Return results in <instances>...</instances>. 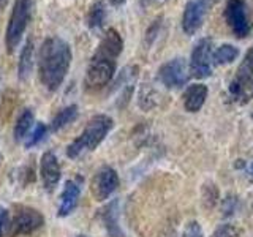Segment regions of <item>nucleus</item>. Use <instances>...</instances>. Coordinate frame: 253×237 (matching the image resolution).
I'll use <instances>...</instances> for the list:
<instances>
[{
  "label": "nucleus",
  "instance_id": "7ed1b4c3",
  "mask_svg": "<svg viewBox=\"0 0 253 237\" xmlns=\"http://www.w3.org/2000/svg\"><path fill=\"white\" fill-rule=\"evenodd\" d=\"M113 126L114 122L109 116L106 114L93 116L84 126L83 133L67 147V155L75 160V158H79L85 152H92V150H95L105 141L109 131L113 130Z\"/></svg>",
  "mask_w": 253,
  "mask_h": 237
},
{
  "label": "nucleus",
  "instance_id": "6ab92c4d",
  "mask_svg": "<svg viewBox=\"0 0 253 237\" xmlns=\"http://www.w3.org/2000/svg\"><path fill=\"white\" fill-rule=\"evenodd\" d=\"M76 117H78V106L76 105H70L67 108L60 109L59 113L55 114V117L52 118V122L49 125V131L55 133V131L62 130L63 126H67L68 123L76 120Z\"/></svg>",
  "mask_w": 253,
  "mask_h": 237
},
{
  "label": "nucleus",
  "instance_id": "a211bd4d",
  "mask_svg": "<svg viewBox=\"0 0 253 237\" xmlns=\"http://www.w3.org/2000/svg\"><path fill=\"white\" fill-rule=\"evenodd\" d=\"M106 5L103 0H97L89 6V11L85 14V26L90 30L101 29L106 21Z\"/></svg>",
  "mask_w": 253,
  "mask_h": 237
},
{
  "label": "nucleus",
  "instance_id": "9b49d317",
  "mask_svg": "<svg viewBox=\"0 0 253 237\" xmlns=\"http://www.w3.org/2000/svg\"><path fill=\"white\" fill-rule=\"evenodd\" d=\"M119 187V176L111 166H101L95 172L90 184V192L97 201H105Z\"/></svg>",
  "mask_w": 253,
  "mask_h": 237
},
{
  "label": "nucleus",
  "instance_id": "f8f14e48",
  "mask_svg": "<svg viewBox=\"0 0 253 237\" xmlns=\"http://www.w3.org/2000/svg\"><path fill=\"white\" fill-rule=\"evenodd\" d=\"M40 176H42V182L46 192H52L59 185L62 171L54 152H44L40 158Z\"/></svg>",
  "mask_w": 253,
  "mask_h": 237
},
{
  "label": "nucleus",
  "instance_id": "423d86ee",
  "mask_svg": "<svg viewBox=\"0 0 253 237\" xmlns=\"http://www.w3.org/2000/svg\"><path fill=\"white\" fill-rule=\"evenodd\" d=\"M44 225V217L42 212L34 207H21L14 213L13 218H8L5 237H16V236H29L38 231Z\"/></svg>",
  "mask_w": 253,
  "mask_h": 237
},
{
  "label": "nucleus",
  "instance_id": "b1692460",
  "mask_svg": "<svg viewBox=\"0 0 253 237\" xmlns=\"http://www.w3.org/2000/svg\"><path fill=\"white\" fill-rule=\"evenodd\" d=\"M211 237H239V229L231 223H223L212 233Z\"/></svg>",
  "mask_w": 253,
  "mask_h": 237
},
{
  "label": "nucleus",
  "instance_id": "f3484780",
  "mask_svg": "<svg viewBox=\"0 0 253 237\" xmlns=\"http://www.w3.org/2000/svg\"><path fill=\"white\" fill-rule=\"evenodd\" d=\"M34 120H35L34 111L30 108L22 109V113L18 116V118H16L14 130H13V136H14L16 142L26 141V138L29 136V133L32 130V126H34Z\"/></svg>",
  "mask_w": 253,
  "mask_h": 237
},
{
  "label": "nucleus",
  "instance_id": "9d476101",
  "mask_svg": "<svg viewBox=\"0 0 253 237\" xmlns=\"http://www.w3.org/2000/svg\"><path fill=\"white\" fill-rule=\"evenodd\" d=\"M158 79L168 89H180L188 81V68L182 57L165 62L158 70Z\"/></svg>",
  "mask_w": 253,
  "mask_h": 237
},
{
  "label": "nucleus",
  "instance_id": "4be33fe9",
  "mask_svg": "<svg viewBox=\"0 0 253 237\" xmlns=\"http://www.w3.org/2000/svg\"><path fill=\"white\" fill-rule=\"evenodd\" d=\"M203 198H204V205L208 209H212L215 207V204L218 202V198H220V193L217 187L212 184V182H208V184L203 185Z\"/></svg>",
  "mask_w": 253,
  "mask_h": 237
},
{
  "label": "nucleus",
  "instance_id": "2f4dec72",
  "mask_svg": "<svg viewBox=\"0 0 253 237\" xmlns=\"http://www.w3.org/2000/svg\"><path fill=\"white\" fill-rule=\"evenodd\" d=\"M252 118H253V111H252Z\"/></svg>",
  "mask_w": 253,
  "mask_h": 237
},
{
  "label": "nucleus",
  "instance_id": "39448f33",
  "mask_svg": "<svg viewBox=\"0 0 253 237\" xmlns=\"http://www.w3.org/2000/svg\"><path fill=\"white\" fill-rule=\"evenodd\" d=\"M229 97L239 105H247L253 100V46L245 52L228 87Z\"/></svg>",
  "mask_w": 253,
  "mask_h": 237
},
{
  "label": "nucleus",
  "instance_id": "dca6fc26",
  "mask_svg": "<svg viewBox=\"0 0 253 237\" xmlns=\"http://www.w3.org/2000/svg\"><path fill=\"white\" fill-rule=\"evenodd\" d=\"M209 90L204 84H192L187 87V90L184 92V108L188 113H198L206 103Z\"/></svg>",
  "mask_w": 253,
  "mask_h": 237
},
{
  "label": "nucleus",
  "instance_id": "20e7f679",
  "mask_svg": "<svg viewBox=\"0 0 253 237\" xmlns=\"http://www.w3.org/2000/svg\"><path fill=\"white\" fill-rule=\"evenodd\" d=\"M32 19V0H14L5 30V47L8 54L16 51Z\"/></svg>",
  "mask_w": 253,
  "mask_h": 237
},
{
  "label": "nucleus",
  "instance_id": "4468645a",
  "mask_svg": "<svg viewBox=\"0 0 253 237\" xmlns=\"http://www.w3.org/2000/svg\"><path fill=\"white\" fill-rule=\"evenodd\" d=\"M100 217L109 237H125L119 223V201H111L100 210Z\"/></svg>",
  "mask_w": 253,
  "mask_h": 237
},
{
  "label": "nucleus",
  "instance_id": "aec40b11",
  "mask_svg": "<svg viewBox=\"0 0 253 237\" xmlns=\"http://www.w3.org/2000/svg\"><path fill=\"white\" fill-rule=\"evenodd\" d=\"M239 49L233 44H221L218 46L212 54V62L213 65H228V63L234 62L239 57Z\"/></svg>",
  "mask_w": 253,
  "mask_h": 237
},
{
  "label": "nucleus",
  "instance_id": "ddd939ff",
  "mask_svg": "<svg viewBox=\"0 0 253 237\" xmlns=\"http://www.w3.org/2000/svg\"><path fill=\"white\" fill-rule=\"evenodd\" d=\"M34 65H35V43L34 38L29 37L26 40V44L22 46L18 60V78L21 82L29 81L32 71H34Z\"/></svg>",
  "mask_w": 253,
  "mask_h": 237
},
{
  "label": "nucleus",
  "instance_id": "393cba45",
  "mask_svg": "<svg viewBox=\"0 0 253 237\" xmlns=\"http://www.w3.org/2000/svg\"><path fill=\"white\" fill-rule=\"evenodd\" d=\"M182 237H204L201 225L198 221L192 220L184 226V231H182Z\"/></svg>",
  "mask_w": 253,
  "mask_h": 237
},
{
  "label": "nucleus",
  "instance_id": "0eeeda50",
  "mask_svg": "<svg viewBox=\"0 0 253 237\" xmlns=\"http://www.w3.org/2000/svg\"><path fill=\"white\" fill-rule=\"evenodd\" d=\"M225 21L236 38H247L252 32V18L245 0H226Z\"/></svg>",
  "mask_w": 253,
  "mask_h": 237
},
{
  "label": "nucleus",
  "instance_id": "6e6552de",
  "mask_svg": "<svg viewBox=\"0 0 253 237\" xmlns=\"http://www.w3.org/2000/svg\"><path fill=\"white\" fill-rule=\"evenodd\" d=\"M218 0H188L182 14V29L187 35H195L201 29L208 11Z\"/></svg>",
  "mask_w": 253,
  "mask_h": 237
},
{
  "label": "nucleus",
  "instance_id": "cd10ccee",
  "mask_svg": "<svg viewBox=\"0 0 253 237\" xmlns=\"http://www.w3.org/2000/svg\"><path fill=\"white\" fill-rule=\"evenodd\" d=\"M8 3H10V0H0V13H2L8 6Z\"/></svg>",
  "mask_w": 253,
  "mask_h": 237
},
{
  "label": "nucleus",
  "instance_id": "f03ea898",
  "mask_svg": "<svg viewBox=\"0 0 253 237\" xmlns=\"http://www.w3.org/2000/svg\"><path fill=\"white\" fill-rule=\"evenodd\" d=\"M124 40L116 29H108L103 35L97 51L92 55L85 70L84 85L89 90H98L111 82L116 75L117 57L122 54Z\"/></svg>",
  "mask_w": 253,
  "mask_h": 237
},
{
  "label": "nucleus",
  "instance_id": "bb28decb",
  "mask_svg": "<svg viewBox=\"0 0 253 237\" xmlns=\"http://www.w3.org/2000/svg\"><path fill=\"white\" fill-rule=\"evenodd\" d=\"M8 218H10V215H8V210L0 205V237L5 236V229H6Z\"/></svg>",
  "mask_w": 253,
  "mask_h": 237
},
{
  "label": "nucleus",
  "instance_id": "5701e85b",
  "mask_svg": "<svg viewBox=\"0 0 253 237\" xmlns=\"http://www.w3.org/2000/svg\"><path fill=\"white\" fill-rule=\"evenodd\" d=\"M237 207H239V198L236 195H228L223 199V204H221V212H223L225 217H231Z\"/></svg>",
  "mask_w": 253,
  "mask_h": 237
},
{
  "label": "nucleus",
  "instance_id": "1a4fd4ad",
  "mask_svg": "<svg viewBox=\"0 0 253 237\" xmlns=\"http://www.w3.org/2000/svg\"><path fill=\"white\" fill-rule=\"evenodd\" d=\"M212 40L211 38H201L192 51L190 57V73L198 79L209 78L212 75Z\"/></svg>",
  "mask_w": 253,
  "mask_h": 237
},
{
  "label": "nucleus",
  "instance_id": "7c9ffc66",
  "mask_svg": "<svg viewBox=\"0 0 253 237\" xmlns=\"http://www.w3.org/2000/svg\"><path fill=\"white\" fill-rule=\"evenodd\" d=\"M250 171H252V174H253V163H252V166H250Z\"/></svg>",
  "mask_w": 253,
  "mask_h": 237
},
{
  "label": "nucleus",
  "instance_id": "f257e3e1",
  "mask_svg": "<svg viewBox=\"0 0 253 237\" xmlns=\"http://www.w3.org/2000/svg\"><path fill=\"white\" fill-rule=\"evenodd\" d=\"M73 54L70 44L60 37H47L38 49V78L46 90L55 92L70 71Z\"/></svg>",
  "mask_w": 253,
  "mask_h": 237
},
{
  "label": "nucleus",
  "instance_id": "c85d7f7f",
  "mask_svg": "<svg viewBox=\"0 0 253 237\" xmlns=\"http://www.w3.org/2000/svg\"><path fill=\"white\" fill-rule=\"evenodd\" d=\"M109 3L114 5V6H121V5L125 3V0H109Z\"/></svg>",
  "mask_w": 253,
  "mask_h": 237
},
{
  "label": "nucleus",
  "instance_id": "2eb2a0df",
  "mask_svg": "<svg viewBox=\"0 0 253 237\" xmlns=\"http://www.w3.org/2000/svg\"><path fill=\"white\" fill-rule=\"evenodd\" d=\"M79 195H81V187H79L75 180H67L63 192L60 196V204H59V217H67L75 210L79 201Z\"/></svg>",
  "mask_w": 253,
  "mask_h": 237
},
{
  "label": "nucleus",
  "instance_id": "c756f323",
  "mask_svg": "<svg viewBox=\"0 0 253 237\" xmlns=\"http://www.w3.org/2000/svg\"><path fill=\"white\" fill-rule=\"evenodd\" d=\"M76 237H89V236H85V234H79V236H76Z\"/></svg>",
  "mask_w": 253,
  "mask_h": 237
},
{
  "label": "nucleus",
  "instance_id": "412c9836",
  "mask_svg": "<svg viewBox=\"0 0 253 237\" xmlns=\"http://www.w3.org/2000/svg\"><path fill=\"white\" fill-rule=\"evenodd\" d=\"M49 131V128L43 123V122H38L35 125V128L32 130L29 133V136L26 138V141H24V146H26V149H30V147H34V146H38L40 142H42L46 136V133Z\"/></svg>",
  "mask_w": 253,
  "mask_h": 237
},
{
  "label": "nucleus",
  "instance_id": "a878e982",
  "mask_svg": "<svg viewBox=\"0 0 253 237\" xmlns=\"http://www.w3.org/2000/svg\"><path fill=\"white\" fill-rule=\"evenodd\" d=\"M160 21L162 18H157V21L152 22V26H150V29L147 30V34H146V40H147V43L149 44H152V41L155 40L157 34H158V29H160Z\"/></svg>",
  "mask_w": 253,
  "mask_h": 237
}]
</instances>
